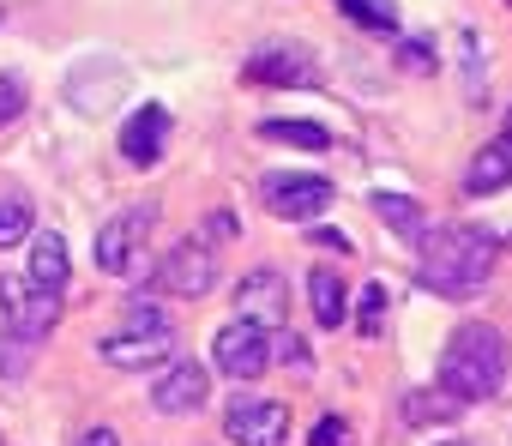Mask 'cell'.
I'll return each mask as SVG.
<instances>
[{
	"label": "cell",
	"mask_w": 512,
	"mask_h": 446,
	"mask_svg": "<svg viewBox=\"0 0 512 446\" xmlns=\"http://www.w3.org/2000/svg\"><path fill=\"white\" fill-rule=\"evenodd\" d=\"M500 236L482 230V223H440V230L422 236V260H416V284L446 296V302H470L488 272H494Z\"/></svg>",
	"instance_id": "obj_1"
},
{
	"label": "cell",
	"mask_w": 512,
	"mask_h": 446,
	"mask_svg": "<svg viewBox=\"0 0 512 446\" xmlns=\"http://www.w3.org/2000/svg\"><path fill=\"white\" fill-rule=\"evenodd\" d=\"M506 374H512V344H506V332H494V326H482V320L458 326V332L446 338V350H440V386H446L458 404H488V398H500V392H506Z\"/></svg>",
	"instance_id": "obj_2"
},
{
	"label": "cell",
	"mask_w": 512,
	"mask_h": 446,
	"mask_svg": "<svg viewBox=\"0 0 512 446\" xmlns=\"http://www.w3.org/2000/svg\"><path fill=\"white\" fill-rule=\"evenodd\" d=\"M169 350H175V320L163 308H151V302L127 308V320L97 338V356L109 368H121V374H151V368L169 362Z\"/></svg>",
	"instance_id": "obj_3"
},
{
	"label": "cell",
	"mask_w": 512,
	"mask_h": 446,
	"mask_svg": "<svg viewBox=\"0 0 512 446\" xmlns=\"http://www.w3.org/2000/svg\"><path fill=\"white\" fill-rule=\"evenodd\" d=\"M211 284H217V248H211L205 236H181V242L151 266V290H157V296L193 302V296H205Z\"/></svg>",
	"instance_id": "obj_4"
},
{
	"label": "cell",
	"mask_w": 512,
	"mask_h": 446,
	"mask_svg": "<svg viewBox=\"0 0 512 446\" xmlns=\"http://www.w3.org/2000/svg\"><path fill=\"white\" fill-rule=\"evenodd\" d=\"M260 205L284 223H314L332 205V181L308 175V169H272V175H260Z\"/></svg>",
	"instance_id": "obj_5"
},
{
	"label": "cell",
	"mask_w": 512,
	"mask_h": 446,
	"mask_svg": "<svg viewBox=\"0 0 512 446\" xmlns=\"http://www.w3.org/2000/svg\"><path fill=\"white\" fill-rule=\"evenodd\" d=\"M223 434L235 446H284L290 440V404L284 398H260V392H241L223 410Z\"/></svg>",
	"instance_id": "obj_6"
},
{
	"label": "cell",
	"mask_w": 512,
	"mask_h": 446,
	"mask_svg": "<svg viewBox=\"0 0 512 446\" xmlns=\"http://www.w3.org/2000/svg\"><path fill=\"white\" fill-rule=\"evenodd\" d=\"M61 308H67V296H49V290H37V284L19 278V272L0 278V314H7V326H13L19 338H31V344H43V338L55 332Z\"/></svg>",
	"instance_id": "obj_7"
},
{
	"label": "cell",
	"mask_w": 512,
	"mask_h": 446,
	"mask_svg": "<svg viewBox=\"0 0 512 446\" xmlns=\"http://www.w3.org/2000/svg\"><path fill=\"white\" fill-rule=\"evenodd\" d=\"M272 362V332L247 326V320H229L217 338H211V368L223 380H260Z\"/></svg>",
	"instance_id": "obj_8"
},
{
	"label": "cell",
	"mask_w": 512,
	"mask_h": 446,
	"mask_svg": "<svg viewBox=\"0 0 512 446\" xmlns=\"http://www.w3.org/2000/svg\"><path fill=\"white\" fill-rule=\"evenodd\" d=\"M151 223H157V211H151V205H127V211H115L103 230H97V266H103L109 278L133 272L139 248H145V236H151Z\"/></svg>",
	"instance_id": "obj_9"
},
{
	"label": "cell",
	"mask_w": 512,
	"mask_h": 446,
	"mask_svg": "<svg viewBox=\"0 0 512 446\" xmlns=\"http://www.w3.org/2000/svg\"><path fill=\"white\" fill-rule=\"evenodd\" d=\"M235 314H241L247 326H260V332H278L284 314H290V284H284V272H272V266L247 272V278L235 284Z\"/></svg>",
	"instance_id": "obj_10"
},
{
	"label": "cell",
	"mask_w": 512,
	"mask_h": 446,
	"mask_svg": "<svg viewBox=\"0 0 512 446\" xmlns=\"http://www.w3.org/2000/svg\"><path fill=\"white\" fill-rule=\"evenodd\" d=\"M253 85H284V91H302V85H320V61L302 49V43H266L241 67Z\"/></svg>",
	"instance_id": "obj_11"
},
{
	"label": "cell",
	"mask_w": 512,
	"mask_h": 446,
	"mask_svg": "<svg viewBox=\"0 0 512 446\" xmlns=\"http://www.w3.org/2000/svg\"><path fill=\"white\" fill-rule=\"evenodd\" d=\"M163 139H169V109L163 103H139L127 121H121V157L133 169H151L163 157Z\"/></svg>",
	"instance_id": "obj_12"
},
{
	"label": "cell",
	"mask_w": 512,
	"mask_h": 446,
	"mask_svg": "<svg viewBox=\"0 0 512 446\" xmlns=\"http://www.w3.org/2000/svg\"><path fill=\"white\" fill-rule=\"evenodd\" d=\"M25 278H31L37 290H49V296H67V284H73V254H67V236H61V230H31V266H25Z\"/></svg>",
	"instance_id": "obj_13"
},
{
	"label": "cell",
	"mask_w": 512,
	"mask_h": 446,
	"mask_svg": "<svg viewBox=\"0 0 512 446\" xmlns=\"http://www.w3.org/2000/svg\"><path fill=\"white\" fill-rule=\"evenodd\" d=\"M205 392H211V374H205L199 362H169L163 380L151 386V404H157L163 416H181V410H199Z\"/></svg>",
	"instance_id": "obj_14"
},
{
	"label": "cell",
	"mask_w": 512,
	"mask_h": 446,
	"mask_svg": "<svg viewBox=\"0 0 512 446\" xmlns=\"http://www.w3.org/2000/svg\"><path fill=\"white\" fill-rule=\"evenodd\" d=\"M500 187H512V121H506V133L488 139V145L470 157V169H464V193H470V199L500 193Z\"/></svg>",
	"instance_id": "obj_15"
},
{
	"label": "cell",
	"mask_w": 512,
	"mask_h": 446,
	"mask_svg": "<svg viewBox=\"0 0 512 446\" xmlns=\"http://www.w3.org/2000/svg\"><path fill=\"white\" fill-rule=\"evenodd\" d=\"M404 422L410 428H452L458 416H464V404L446 392V386H416V392H404Z\"/></svg>",
	"instance_id": "obj_16"
},
{
	"label": "cell",
	"mask_w": 512,
	"mask_h": 446,
	"mask_svg": "<svg viewBox=\"0 0 512 446\" xmlns=\"http://www.w3.org/2000/svg\"><path fill=\"white\" fill-rule=\"evenodd\" d=\"M308 302H314V320L332 332V326H344L350 290H344V278H338V272H308Z\"/></svg>",
	"instance_id": "obj_17"
},
{
	"label": "cell",
	"mask_w": 512,
	"mask_h": 446,
	"mask_svg": "<svg viewBox=\"0 0 512 446\" xmlns=\"http://www.w3.org/2000/svg\"><path fill=\"white\" fill-rule=\"evenodd\" d=\"M37 230V205L25 193H0V248H19Z\"/></svg>",
	"instance_id": "obj_18"
},
{
	"label": "cell",
	"mask_w": 512,
	"mask_h": 446,
	"mask_svg": "<svg viewBox=\"0 0 512 446\" xmlns=\"http://www.w3.org/2000/svg\"><path fill=\"white\" fill-rule=\"evenodd\" d=\"M374 211L392 223V230H398L404 242H422V236H428V217H422V205H416V199H398V193H374Z\"/></svg>",
	"instance_id": "obj_19"
},
{
	"label": "cell",
	"mask_w": 512,
	"mask_h": 446,
	"mask_svg": "<svg viewBox=\"0 0 512 446\" xmlns=\"http://www.w3.org/2000/svg\"><path fill=\"white\" fill-rule=\"evenodd\" d=\"M260 139H272V145H296V151H326V145H332V133L314 127V121H260Z\"/></svg>",
	"instance_id": "obj_20"
},
{
	"label": "cell",
	"mask_w": 512,
	"mask_h": 446,
	"mask_svg": "<svg viewBox=\"0 0 512 446\" xmlns=\"http://www.w3.org/2000/svg\"><path fill=\"white\" fill-rule=\"evenodd\" d=\"M37 350H43V344H31V338H19L13 326H0V380H7V386H19V380L31 374V362H37Z\"/></svg>",
	"instance_id": "obj_21"
},
{
	"label": "cell",
	"mask_w": 512,
	"mask_h": 446,
	"mask_svg": "<svg viewBox=\"0 0 512 446\" xmlns=\"http://www.w3.org/2000/svg\"><path fill=\"white\" fill-rule=\"evenodd\" d=\"M25 103H31L25 79H19V73H0V127H7V121H19V115H25Z\"/></svg>",
	"instance_id": "obj_22"
},
{
	"label": "cell",
	"mask_w": 512,
	"mask_h": 446,
	"mask_svg": "<svg viewBox=\"0 0 512 446\" xmlns=\"http://www.w3.org/2000/svg\"><path fill=\"white\" fill-rule=\"evenodd\" d=\"M344 13H350V19H362V25H374V31H392V25H398L392 0H344Z\"/></svg>",
	"instance_id": "obj_23"
},
{
	"label": "cell",
	"mask_w": 512,
	"mask_h": 446,
	"mask_svg": "<svg viewBox=\"0 0 512 446\" xmlns=\"http://www.w3.org/2000/svg\"><path fill=\"white\" fill-rule=\"evenodd\" d=\"M308 446H356V434H350L344 416H320V422L308 428Z\"/></svg>",
	"instance_id": "obj_24"
},
{
	"label": "cell",
	"mask_w": 512,
	"mask_h": 446,
	"mask_svg": "<svg viewBox=\"0 0 512 446\" xmlns=\"http://www.w3.org/2000/svg\"><path fill=\"white\" fill-rule=\"evenodd\" d=\"M380 308H386V290H380V284H368V290H362V320H356V332H362V338H380Z\"/></svg>",
	"instance_id": "obj_25"
},
{
	"label": "cell",
	"mask_w": 512,
	"mask_h": 446,
	"mask_svg": "<svg viewBox=\"0 0 512 446\" xmlns=\"http://www.w3.org/2000/svg\"><path fill=\"white\" fill-rule=\"evenodd\" d=\"M73 446H121V440H115V428H103V422H91V428H85V434H79Z\"/></svg>",
	"instance_id": "obj_26"
},
{
	"label": "cell",
	"mask_w": 512,
	"mask_h": 446,
	"mask_svg": "<svg viewBox=\"0 0 512 446\" xmlns=\"http://www.w3.org/2000/svg\"><path fill=\"white\" fill-rule=\"evenodd\" d=\"M314 242H320V248H338V254H344V248H350V242H344V236H338V230H326V223H320V230H314Z\"/></svg>",
	"instance_id": "obj_27"
},
{
	"label": "cell",
	"mask_w": 512,
	"mask_h": 446,
	"mask_svg": "<svg viewBox=\"0 0 512 446\" xmlns=\"http://www.w3.org/2000/svg\"><path fill=\"white\" fill-rule=\"evenodd\" d=\"M446 446H488V440H446Z\"/></svg>",
	"instance_id": "obj_28"
},
{
	"label": "cell",
	"mask_w": 512,
	"mask_h": 446,
	"mask_svg": "<svg viewBox=\"0 0 512 446\" xmlns=\"http://www.w3.org/2000/svg\"><path fill=\"white\" fill-rule=\"evenodd\" d=\"M0 446H7V440H0Z\"/></svg>",
	"instance_id": "obj_29"
}]
</instances>
